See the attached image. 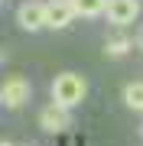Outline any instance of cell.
<instances>
[{
	"label": "cell",
	"instance_id": "obj_3",
	"mask_svg": "<svg viewBox=\"0 0 143 146\" xmlns=\"http://www.w3.org/2000/svg\"><path fill=\"white\" fill-rule=\"evenodd\" d=\"M39 127H43V133H65L72 127V114H69V107H62V104H49L39 110Z\"/></svg>",
	"mask_w": 143,
	"mask_h": 146
},
{
	"label": "cell",
	"instance_id": "obj_2",
	"mask_svg": "<svg viewBox=\"0 0 143 146\" xmlns=\"http://www.w3.org/2000/svg\"><path fill=\"white\" fill-rule=\"evenodd\" d=\"M29 98H33V88H29L26 78H20V75H10V78L0 84V104L3 107L20 110V107H26Z\"/></svg>",
	"mask_w": 143,
	"mask_h": 146
},
{
	"label": "cell",
	"instance_id": "obj_5",
	"mask_svg": "<svg viewBox=\"0 0 143 146\" xmlns=\"http://www.w3.org/2000/svg\"><path fill=\"white\" fill-rule=\"evenodd\" d=\"M104 16L114 23V26H130L140 16V0H107Z\"/></svg>",
	"mask_w": 143,
	"mask_h": 146
},
{
	"label": "cell",
	"instance_id": "obj_9",
	"mask_svg": "<svg viewBox=\"0 0 143 146\" xmlns=\"http://www.w3.org/2000/svg\"><path fill=\"white\" fill-rule=\"evenodd\" d=\"M104 52L111 55V58L127 55V52H130V39H127V36H111V39L104 42Z\"/></svg>",
	"mask_w": 143,
	"mask_h": 146
},
{
	"label": "cell",
	"instance_id": "obj_6",
	"mask_svg": "<svg viewBox=\"0 0 143 146\" xmlns=\"http://www.w3.org/2000/svg\"><path fill=\"white\" fill-rule=\"evenodd\" d=\"M75 20L72 0H46V29H65Z\"/></svg>",
	"mask_w": 143,
	"mask_h": 146
},
{
	"label": "cell",
	"instance_id": "obj_4",
	"mask_svg": "<svg viewBox=\"0 0 143 146\" xmlns=\"http://www.w3.org/2000/svg\"><path fill=\"white\" fill-rule=\"evenodd\" d=\"M16 23H20V29H26V33L46 29V3H43V0H29V3H23L20 10H16Z\"/></svg>",
	"mask_w": 143,
	"mask_h": 146
},
{
	"label": "cell",
	"instance_id": "obj_1",
	"mask_svg": "<svg viewBox=\"0 0 143 146\" xmlns=\"http://www.w3.org/2000/svg\"><path fill=\"white\" fill-rule=\"evenodd\" d=\"M85 94H88V81L81 78L78 72H62V75L52 81V101H55V104H62V107L81 104Z\"/></svg>",
	"mask_w": 143,
	"mask_h": 146
},
{
	"label": "cell",
	"instance_id": "obj_7",
	"mask_svg": "<svg viewBox=\"0 0 143 146\" xmlns=\"http://www.w3.org/2000/svg\"><path fill=\"white\" fill-rule=\"evenodd\" d=\"M75 16H85V20H94V16H104L107 0H72Z\"/></svg>",
	"mask_w": 143,
	"mask_h": 146
},
{
	"label": "cell",
	"instance_id": "obj_8",
	"mask_svg": "<svg viewBox=\"0 0 143 146\" xmlns=\"http://www.w3.org/2000/svg\"><path fill=\"white\" fill-rule=\"evenodd\" d=\"M124 104L130 110H143V81H130L124 88Z\"/></svg>",
	"mask_w": 143,
	"mask_h": 146
}]
</instances>
